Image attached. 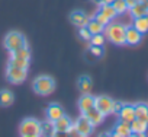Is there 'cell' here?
<instances>
[{"label":"cell","instance_id":"obj_1","mask_svg":"<svg viewBox=\"0 0 148 137\" xmlns=\"http://www.w3.org/2000/svg\"><path fill=\"white\" fill-rule=\"evenodd\" d=\"M125 31H126V26L122 25V24H108L105 26V34H106V38L115 44V45H125Z\"/></svg>","mask_w":148,"mask_h":137},{"label":"cell","instance_id":"obj_2","mask_svg":"<svg viewBox=\"0 0 148 137\" xmlns=\"http://www.w3.org/2000/svg\"><path fill=\"white\" fill-rule=\"evenodd\" d=\"M32 86H34L35 93H38L41 96H47V95H49L55 91V80L51 76L42 75V76H38L34 80Z\"/></svg>","mask_w":148,"mask_h":137},{"label":"cell","instance_id":"obj_3","mask_svg":"<svg viewBox=\"0 0 148 137\" xmlns=\"http://www.w3.org/2000/svg\"><path fill=\"white\" fill-rule=\"evenodd\" d=\"M3 45H5V48H6L8 51L12 53V51H15V50H18V48L26 47L28 44H26V38H25L21 32L12 31V32H9V34L5 37Z\"/></svg>","mask_w":148,"mask_h":137},{"label":"cell","instance_id":"obj_4","mask_svg":"<svg viewBox=\"0 0 148 137\" xmlns=\"http://www.w3.org/2000/svg\"><path fill=\"white\" fill-rule=\"evenodd\" d=\"M19 134L22 137H38L41 136V128H39V121L35 118H25L21 122L19 127Z\"/></svg>","mask_w":148,"mask_h":137},{"label":"cell","instance_id":"obj_5","mask_svg":"<svg viewBox=\"0 0 148 137\" xmlns=\"http://www.w3.org/2000/svg\"><path fill=\"white\" fill-rule=\"evenodd\" d=\"M26 76H28L26 68H21V67H16L12 64H9L6 67V79L13 85H21L22 82L26 80Z\"/></svg>","mask_w":148,"mask_h":137},{"label":"cell","instance_id":"obj_6","mask_svg":"<svg viewBox=\"0 0 148 137\" xmlns=\"http://www.w3.org/2000/svg\"><path fill=\"white\" fill-rule=\"evenodd\" d=\"M112 107H113V99H110L106 95H100L97 98H95V108L99 109L105 117L112 114Z\"/></svg>","mask_w":148,"mask_h":137},{"label":"cell","instance_id":"obj_7","mask_svg":"<svg viewBox=\"0 0 148 137\" xmlns=\"http://www.w3.org/2000/svg\"><path fill=\"white\" fill-rule=\"evenodd\" d=\"M74 125H76V128L79 130V134L82 136V137H86V136H90L92 134V131H93V125H92V122L86 118V115L83 114L77 121H76V124H74Z\"/></svg>","mask_w":148,"mask_h":137},{"label":"cell","instance_id":"obj_8","mask_svg":"<svg viewBox=\"0 0 148 137\" xmlns=\"http://www.w3.org/2000/svg\"><path fill=\"white\" fill-rule=\"evenodd\" d=\"M142 39V34L135 29L134 26H126V31H125V44L128 45H138Z\"/></svg>","mask_w":148,"mask_h":137},{"label":"cell","instance_id":"obj_9","mask_svg":"<svg viewBox=\"0 0 148 137\" xmlns=\"http://www.w3.org/2000/svg\"><path fill=\"white\" fill-rule=\"evenodd\" d=\"M112 136H115V137H129V136H132V131H131V122L119 121V122L113 127Z\"/></svg>","mask_w":148,"mask_h":137},{"label":"cell","instance_id":"obj_10","mask_svg":"<svg viewBox=\"0 0 148 137\" xmlns=\"http://www.w3.org/2000/svg\"><path fill=\"white\" fill-rule=\"evenodd\" d=\"M87 21H89V16H87L83 10H73V12L70 13V22H71L74 26H77V28L86 26Z\"/></svg>","mask_w":148,"mask_h":137},{"label":"cell","instance_id":"obj_11","mask_svg":"<svg viewBox=\"0 0 148 137\" xmlns=\"http://www.w3.org/2000/svg\"><path fill=\"white\" fill-rule=\"evenodd\" d=\"M65 112H64V108L60 105V104H57V102H52V104H49L48 105V108H47V118L49 120V121H57L60 117H62Z\"/></svg>","mask_w":148,"mask_h":137},{"label":"cell","instance_id":"obj_12","mask_svg":"<svg viewBox=\"0 0 148 137\" xmlns=\"http://www.w3.org/2000/svg\"><path fill=\"white\" fill-rule=\"evenodd\" d=\"M84 115H86V118L92 122V125H93V127H96V125L102 124V122H103V120H105V115H103L99 109H96L95 107H93V108H90L89 111H86V112H84Z\"/></svg>","mask_w":148,"mask_h":137},{"label":"cell","instance_id":"obj_13","mask_svg":"<svg viewBox=\"0 0 148 137\" xmlns=\"http://www.w3.org/2000/svg\"><path fill=\"white\" fill-rule=\"evenodd\" d=\"M119 120L121 121H126V122H131L132 120H135V108L134 105L131 104H123L122 109L119 111Z\"/></svg>","mask_w":148,"mask_h":137},{"label":"cell","instance_id":"obj_14","mask_svg":"<svg viewBox=\"0 0 148 137\" xmlns=\"http://www.w3.org/2000/svg\"><path fill=\"white\" fill-rule=\"evenodd\" d=\"M93 107H95V96H92L90 93H83L82 98L79 99V109H80V112L84 114L86 111H89Z\"/></svg>","mask_w":148,"mask_h":137},{"label":"cell","instance_id":"obj_15","mask_svg":"<svg viewBox=\"0 0 148 137\" xmlns=\"http://www.w3.org/2000/svg\"><path fill=\"white\" fill-rule=\"evenodd\" d=\"M54 125H55L57 133H67V131H68V128L73 125V121H71V118H70V117H67V115L64 114V115H62V117H60L57 121H54Z\"/></svg>","mask_w":148,"mask_h":137},{"label":"cell","instance_id":"obj_16","mask_svg":"<svg viewBox=\"0 0 148 137\" xmlns=\"http://www.w3.org/2000/svg\"><path fill=\"white\" fill-rule=\"evenodd\" d=\"M147 130H148V124L147 122H144V121H141L138 118H135V120L131 121V131H132V134L145 136Z\"/></svg>","mask_w":148,"mask_h":137},{"label":"cell","instance_id":"obj_17","mask_svg":"<svg viewBox=\"0 0 148 137\" xmlns=\"http://www.w3.org/2000/svg\"><path fill=\"white\" fill-rule=\"evenodd\" d=\"M134 108H135V118L148 124V105L141 102V104H135Z\"/></svg>","mask_w":148,"mask_h":137},{"label":"cell","instance_id":"obj_18","mask_svg":"<svg viewBox=\"0 0 148 137\" xmlns=\"http://www.w3.org/2000/svg\"><path fill=\"white\" fill-rule=\"evenodd\" d=\"M128 10L131 12L132 18H139V16H145V13L148 12V8H147V5L144 2H138L134 6H131Z\"/></svg>","mask_w":148,"mask_h":137},{"label":"cell","instance_id":"obj_19","mask_svg":"<svg viewBox=\"0 0 148 137\" xmlns=\"http://www.w3.org/2000/svg\"><path fill=\"white\" fill-rule=\"evenodd\" d=\"M15 101V96L8 89H2L0 91V107H3V108H8L13 104Z\"/></svg>","mask_w":148,"mask_h":137},{"label":"cell","instance_id":"obj_20","mask_svg":"<svg viewBox=\"0 0 148 137\" xmlns=\"http://www.w3.org/2000/svg\"><path fill=\"white\" fill-rule=\"evenodd\" d=\"M39 128H41V136H55L57 130L54 125V121H45V122H39Z\"/></svg>","mask_w":148,"mask_h":137},{"label":"cell","instance_id":"obj_21","mask_svg":"<svg viewBox=\"0 0 148 137\" xmlns=\"http://www.w3.org/2000/svg\"><path fill=\"white\" fill-rule=\"evenodd\" d=\"M97 12H100L102 15H105L108 19H113V18H116V10L113 9V6L110 5V3H102V5H99V10Z\"/></svg>","mask_w":148,"mask_h":137},{"label":"cell","instance_id":"obj_22","mask_svg":"<svg viewBox=\"0 0 148 137\" xmlns=\"http://www.w3.org/2000/svg\"><path fill=\"white\" fill-rule=\"evenodd\" d=\"M77 88L82 93H89L92 89V79L89 76H80L77 80Z\"/></svg>","mask_w":148,"mask_h":137},{"label":"cell","instance_id":"obj_23","mask_svg":"<svg viewBox=\"0 0 148 137\" xmlns=\"http://www.w3.org/2000/svg\"><path fill=\"white\" fill-rule=\"evenodd\" d=\"M86 28L92 32V35H93V34H102V32L105 31V26H103L102 24H99L95 18H92V19H89V21H87Z\"/></svg>","mask_w":148,"mask_h":137},{"label":"cell","instance_id":"obj_24","mask_svg":"<svg viewBox=\"0 0 148 137\" xmlns=\"http://www.w3.org/2000/svg\"><path fill=\"white\" fill-rule=\"evenodd\" d=\"M135 29H138L141 34H145L148 32V21L145 16H139V18H134V25H132Z\"/></svg>","mask_w":148,"mask_h":137},{"label":"cell","instance_id":"obj_25","mask_svg":"<svg viewBox=\"0 0 148 137\" xmlns=\"http://www.w3.org/2000/svg\"><path fill=\"white\" fill-rule=\"evenodd\" d=\"M12 57H16V58H22V60H31V50L26 47H22V48H18L15 51H12Z\"/></svg>","mask_w":148,"mask_h":137},{"label":"cell","instance_id":"obj_26","mask_svg":"<svg viewBox=\"0 0 148 137\" xmlns=\"http://www.w3.org/2000/svg\"><path fill=\"white\" fill-rule=\"evenodd\" d=\"M113 6V9L116 10L118 15H122L128 10V5H126V0H113V2L110 3Z\"/></svg>","mask_w":148,"mask_h":137},{"label":"cell","instance_id":"obj_27","mask_svg":"<svg viewBox=\"0 0 148 137\" xmlns=\"http://www.w3.org/2000/svg\"><path fill=\"white\" fill-rule=\"evenodd\" d=\"M9 64H12V66H16V67H21V68H29V61L28 60H22V58H16V57H12L10 58V61H9Z\"/></svg>","mask_w":148,"mask_h":137},{"label":"cell","instance_id":"obj_28","mask_svg":"<svg viewBox=\"0 0 148 137\" xmlns=\"http://www.w3.org/2000/svg\"><path fill=\"white\" fill-rule=\"evenodd\" d=\"M90 44L92 45H99V47H103L105 44V37H103V32L102 34H93L92 38H90Z\"/></svg>","mask_w":148,"mask_h":137},{"label":"cell","instance_id":"obj_29","mask_svg":"<svg viewBox=\"0 0 148 137\" xmlns=\"http://www.w3.org/2000/svg\"><path fill=\"white\" fill-rule=\"evenodd\" d=\"M79 37H80L82 39H84V41H90L92 32H90L86 26H80V29H79Z\"/></svg>","mask_w":148,"mask_h":137},{"label":"cell","instance_id":"obj_30","mask_svg":"<svg viewBox=\"0 0 148 137\" xmlns=\"http://www.w3.org/2000/svg\"><path fill=\"white\" fill-rule=\"evenodd\" d=\"M90 54L93 55V57H96V58H100L102 55H103V48L102 47H99V45H90Z\"/></svg>","mask_w":148,"mask_h":137},{"label":"cell","instance_id":"obj_31","mask_svg":"<svg viewBox=\"0 0 148 137\" xmlns=\"http://www.w3.org/2000/svg\"><path fill=\"white\" fill-rule=\"evenodd\" d=\"M93 18H95V19H96V21H97L99 24H102L103 26H106V25H108V24L110 22V19H108V18H106L105 15H102L100 12H96V15H95Z\"/></svg>","mask_w":148,"mask_h":137},{"label":"cell","instance_id":"obj_32","mask_svg":"<svg viewBox=\"0 0 148 137\" xmlns=\"http://www.w3.org/2000/svg\"><path fill=\"white\" fill-rule=\"evenodd\" d=\"M123 102L121 101H113V107H112V114H119V111L122 109Z\"/></svg>","mask_w":148,"mask_h":137},{"label":"cell","instance_id":"obj_33","mask_svg":"<svg viewBox=\"0 0 148 137\" xmlns=\"http://www.w3.org/2000/svg\"><path fill=\"white\" fill-rule=\"evenodd\" d=\"M67 133H68L70 136H80V134H79V130L76 128V125H74V124L68 128V131H67Z\"/></svg>","mask_w":148,"mask_h":137},{"label":"cell","instance_id":"obj_34","mask_svg":"<svg viewBox=\"0 0 148 137\" xmlns=\"http://www.w3.org/2000/svg\"><path fill=\"white\" fill-rule=\"evenodd\" d=\"M138 2H141V0H126V5H128V9H129L131 6H134L135 3H138Z\"/></svg>","mask_w":148,"mask_h":137},{"label":"cell","instance_id":"obj_35","mask_svg":"<svg viewBox=\"0 0 148 137\" xmlns=\"http://www.w3.org/2000/svg\"><path fill=\"white\" fill-rule=\"evenodd\" d=\"M102 2H103V3H112L113 0H102Z\"/></svg>","mask_w":148,"mask_h":137},{"label":"cell","instance_id":"obj_36","mask_svg":"<svg viewBox=\"0 0 148 137\" xmlns=\"http://www.w3.org/2000/svg\"><path fill=\"white\" fill-rule=\"evenodd\" d=\"M141 2H144V3L147 5V8H148V0H141Z\"/></svg>","mask_w":148,"mask_h":137},{"label":"cell","instance_id":"obj_37","mask_svg":"<svg viewBox=\"0 0 148 137\" xmlns=\"http://www.w3.org/2000/svg\"><path fill=\"white\" fill-rule=\"evenodd\" d=\"M145 18H147V21H148V12H147V13H145Z\"/></svg>","mask_w":148,"mask_h":137}]
</instances>
